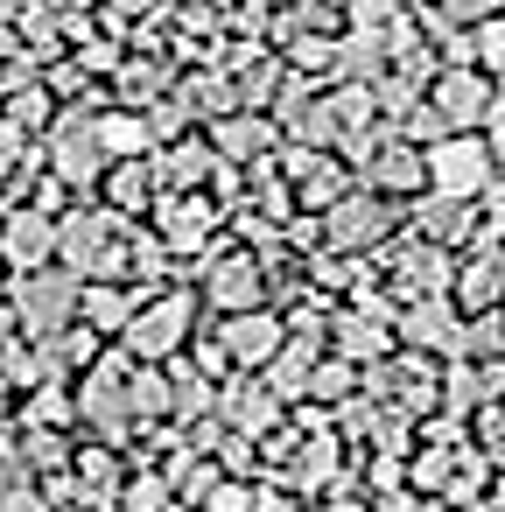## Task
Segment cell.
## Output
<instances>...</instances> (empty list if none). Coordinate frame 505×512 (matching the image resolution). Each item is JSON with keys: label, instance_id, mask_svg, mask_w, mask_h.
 <instances>
[{"label": "cell", "instance_id": "cell-1", "mask_svg": "<svg viewBox=\"0 0 505 512\" xmlns=\"http://www.w3.org/2000/svg\"><path fill=\"white\" fill-rule=\"evenodd\" d=\"M22 302H29V316H57L64 309V288H29Z\"/></svg>", "mask_w": 505, "mask_h": 512}, {"label": "cell", "instance_id": "cell-2", "mask_svg": "<svg viewBox=\"0 0 505 512\" xmlns=\"http://www.w3.org/2000/svg\"><path fill=\"white\" fill-rule=\"evenodd\" d=\"M43 239H50V232H43ZM43 239H36V218H22V225H15V253H22V260H29Z\"/></svg>", "mask_w": 505, "mask_h": 512}]
</instances>
